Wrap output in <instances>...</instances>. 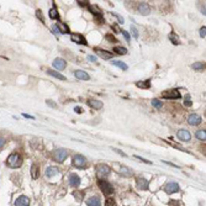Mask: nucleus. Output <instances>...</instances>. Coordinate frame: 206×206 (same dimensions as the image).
Listing matches in <instances>:
<instances>
[{"label":"nucleus","instance_id":"obj_34","mask_svg":"<svg viewBox=\"0 0 206 206\" xmlns=\"http://www.w3.org/2000/svg\"><path fill=\"white\" fill-rule=\"evenodd\" d=\"M184 105H185V106H188V108H190L191 105H193V103H191V99H190V95H186V96H185Z\"/></svg>","mask_w":206,"mask_h":206},{"label":"nucleus","instance_id":"obj_29","mask_svg":"<svg viewBox=\"0 0 206 206\" xmlns=\"http://www.w3.org/2000/svg\"><path fill=\"white\" fill-rule=\"evenodd\" d=\"M48 15H50L51 19H53V20H55V19H58V17H59L57 9H51V10H50V13H48Z\"/></svg>","mask_w":206,"mask_h":206},{"label":"nucleus","instance_id":"obj_6","mask_svg":"<svg viewBox=\"0 0 206 206\" xmlns=\"http://www.w3.org/2000/svg\"><path fill=\"white\" fill-rule=\"evenodd\" d=\"M115 168H116V172L119 174H121V175H125V176H132L133 175V172L130 168L123 167L119 163H115Z\"/></svg>","mask_w":206,"mask_h":206},{"label":"nucleus","instance_id":"obj_43","mask_svg":"<svg viewBox=\"0 0 206 206\" xmlns=\"http://www.w3.org/2000/svg\"><path fill=\"white\" fill-rule=\"evenodd\" d=\"M36 15H37L38 19L43 22V17H42V14H41V10H37V11H36Z\"/></svg>","mask_w":206,"mask_h":206},{"label":"nucleus","instance_id":"obj_15","mask_svg":"<svg viewBox=\"0 0 206 206\" xmlns=\"http://www.w3.org/2000/svg\"><path fill=\"white\" fill-rule=\"evenodd\" d=\"M138 13L141 15H149L151 13V8L147 3H139L138 4Z\"/></svg>","mask_w":206,"mask_h":206},{"label":"nucleus","instance_id":"obj_17","mask_svg":"<svg viewBox=\"0 0 206 206\" xmlns=\"http://www.w3.org/2000/svg\"><path fill=\"white\" fill-rule=\"evenodd\" d=\"M86 205L88 206H101V200L98 195L95 196H91L86 200Z\"/></svg>","mask_w":206,"mask_h":206},{"label":"nucleus","instance_id":"obj_26","mask_svg":"<svg viewBox=\"0 0 206 206\" xmlns=\"http://www.w3.org/2000/svg\"><path fill=\"white\" fill-rule=\"evenodd\" d=\"M111 63H113L114 66H116V67L121 68L122 70H127V69H128L127 64H126V63H123V62H121V61H114V62H111Z\"/></svg>","mask_w":206,"mask_h":206},{"label":"nucleus","instance_id":"obj_8","mask_svg":"<svg viewBox=\"0 0 206 206\" xmlns=\"http://www.w3.org/2000/svg\"><path fill=\"white\" fill-rule=\"evenodd\" d=\"M180 190L179 184L178 183H174V181H170V183L164 185V191L167 194H174V193H178Z\"/></svg>","mask_w":206,"mask_h":206},{"label":"nucleus","instance_id":"obj_35","mask_svg":"<svg viewBox=\"0 0 206 206\" xmlns=\"http://www.w3.org/2000/svg\"><path fill=\"white\" fill-rule=\"evenodd\" d=\"M105 38H106L109 42H117V40L113 36V35H106V36H105Z\"/></svg>","mask_w":206,"mask_h":206},{"label":"nucleus","instance_id":"obj_45","mask_svg":"<svg viewBox=\"0 0 206 206\" xmlns=\"http://www.w3.org/2000/svg\"><path fill=\"white\" fill-rule=\"evenodd\" d=\"M88 59H89L90 62H96V58H95V56H88Z\"/></svg>","mask_w":206,"mask_h":206},{"label":"nucleus","instance_id":"obj_5","mask_svg":"<svg viewBox=\"0 0 206 206\" xmlns=\"http://www.w3.org/2000/svg\"><path fill=\"white\" fill-rule=\"evenodd\" d=\"M67 156H68V152H67V149H64V148H58V149L55 151V159L58 163L64 162V159L67 158Z\"/></svg>","mask_w":206,"mask_h":206},{"label":"nucleus","instance_id":"obj_16","mask_svg":"<svg viewBox=\"0 0 206 206\" xmlns=\"http://www.w3.org/2000/svg\"><path fill=\"white\" fill-rule=\"evenodd\" d=\"M53 67L56 68V69H58V70H63L64 68H66V66H67V62L64 61V59H62V58H56V59L53 61Z\"/></svg>","mask_w":206,"mask_h":206},{"label":"nucleus","instance_id":"obj_37","mask_svg":"<svg viewBox=\"0 0 206 206\" xmlns=\"http://www.w3.org/2000/svg\"><path fill=\"white\" fill-rule=\"evenodd\" d=\"M46 104H47V105H50L51 108H55V109H57V104L52 103V100H46Z\"/></svg>","mask_w":206,"mask_h":206},{"label":"nucleus","instance_id":"obj_14","mask_svg":"<svg viewBox=\"0 0 206 206\" xmlns=\"http://www.w3.org/2000/svg\"><path fill=\"white\" fill-rule=\"evenodd\" d=\"M69 185L73 188H78L80 185V178L79 175H76L75 173H72L69 175Z\"/></svg>","mask_w":206,"mask_h":206},{"label":"nucleus","instance_id":"obj_40","mask_svg":"<svg viewBox=\"0 0 206 206\" xmlns=\"http://www.w3.org/2000/svg\"><path fill=\"white\" fill-rule=\"evenodd\" d=\"M5 142H6V139H5L4 137H1V136H0V149H1V148H3V147H4V144H5Z\"/></svg>","mask_w":206,"mask_h":206},{"label":"nucleus","instance_id":"obj_32","mask_svg":"<svg viewBox=\"0 0 206 206\" xmlns=\"http://www.w3.org/2000/svg\"><path fill=\"white\" fill-rule=\"evenodd\" d=\"M169 40L172 41V43L179 45V38H178V36H176L175 33H170V35H169Z\"/></svg>","mask_w":206,"mask_h":206},{"label":"nucleus","instance_id":"obj_3","mask_svg":"<svg viewBox=\"0 0 206 206\" xmlns=\"http://www.w3.org/2000/svg\"><path fill=\"white\" fill-rule=\"evenodd\" d=\"M98 185L100 188V190H101L105 195H113L114 194V186L111 185L108 180H105V179H99L98 181Z\"/></svg>","mask_w":206,"mask_h":206},{"label":"nucleus","instance_id":"obj_19","mask_svg":"<svg viewBox=\"0 0 206 206\" xmlns=\"http://www.w3.org/2000/svg\"><path fill=\"white\" fill-rule=\"evenodd\" d=\"M88 105H89L90 108L95 109V110H100V109L103 108V103L99 101V100H94V99L88 100Z\"/></svg>","mask_w":206,"mask_h":206},{"label":"nucleus","instance_id":"obj_46","mask_svg":"<svg viewBox=\"0 0 206 206\" xmlns=\"http://www.w3.org/2000/svg\"><path fill=\"white\" fill-rule=\"evenodd\" d=\"M52 30H53V32H55V33H61V32H59V30H58V27H57L56 25L52 26Z\"/></svg>","mask_w":206,"mask_h":206},{"label":"nucleus","instance_id":"obj_23","mask_svg":"<svg viewBox=\"0 0 206 206\" xmlns=\"http://www.w3.org/2000/svg\"><path fill=\"white\" fill-rule=\"evenodd\" d=\"M31 176H32V179H37L40 176V166H38V164H32V167H31Z\"/></svg>","mask_w":206,"mask_h":206},{"label":"nucleus","instance_id":"obj_39","mask_svg":"<svg viewBox=\"0 0 206 206\" xmlns=\"http://www.w3.org/2000/svg\"><path fill=\"white\" fill-rule=\"evenodd\" d=\"M121 32L123 33V36H125V38H126L127 42H130V41H131V37H130V35H128V32H127V31H121Z\"/></svg>","mask_w":206,"mask_h":206},{"label":"nucleus","instance_id":"obj_4","mask_svg":"<svg viewBox=\"0 0 206 206\" xmlns=\"http://www.w3.org/2000/svg\"><path fill=\"white\" fill-rule=\"evenodd\" d=\"M86 158L84 156H81V154H75L73 157V166L75 168H79V169H83L86 167Z\"/></svg>","mask_w":206,"mask_h":206},{"label":"nucleus","instance_id":"obj_50","mask_svg":"<svg viewBox=\"0 0 206 206\" xmlns=\"http://www.w3.org/2000/svg\"><path fill=\"white\" fill-rule=\"evenodd\" d=\"M22 116L27 117V119H33V116H30V115H26V114H22Z\"/></svg>","mask_w":206,"mask_h":206},{"label":"nucleus","instance_id":"obj_38","mask_svg":"<svg viewBox=\"0 0 206 206\" xmlns=\"http://www.w3.org/2000/svg\"><path fill=\"white\" fill-rule=\"evenodd\" d=\"M81 195H83V193H78V191L74 193V196H75V199L78 200V201H80V200H81Z\"/></svg>","mask_w":206,"mask_h":206},{"label":"nucleus","instance_id":"obj_48","mask_svg":"<svg viewBox=\"0 0 206 206\" xmlns=\"http://www.w3.org/2000/svg\"><path fill=\"white\" fill-rule=\"evenodd\" d=\"M75 113H76V114H81V108L76 106V108H75Z\"/></svg>","mask_w":206,"mask_h":206},{"label":"nucleus","instance_id":"obj_31","mask_svg":"<svg viewBox=\"0 0 206 206\" xmlns=\"http://www.w3.org/2000/svg\"><path fill=\"white\" fill-rule=\"evenodd\" d=\"M152 105L154 106L156 109H162V106H163V103L162 101H159L158 99H153L152 100Z\"/></svg>","mask_w":206,"mask_h":206},{"label":"nucleus","instance_id":"obj_1","mask_svg":"<svg viewBox=\"0 0 206 206\" xmlns=\"http://www.w3.org/2000/svg\"><path fill=\"white\" fill-rule=\"evenodd\" d=\"M6 164H8V167L13 168V169L20 168L22 166V157L19 153H11L6 159Z\"/></svg>","mask_w":206,"mask_h":206},{"label":"nucleus","instance_id":"obj_10","mask_svg":"<svg viewBox=\"0 0 206 206\" xmlns=\"http://www.w3.org/2000/svg\"><path fill=\"white\" fill-rule=\"evenodd\" d=\"M14 206H30V199L26 195H20L15 200Z\"/></svg>","mask_w":206,"mask_h":206},{"label":"nucleus","instance_id":"obj_7","mask_svg":"<svg viewBox=\"0 0 206 206\" xmlns=\"http://www.w3.org/2000/svg\"><path fill=\"white\" fill-rule=\"evenodd\" d=\"M162 96L164 99H169V100H176V99H180L181 95H180V93L178 90H167V91H164L162 94Z\"/></svg>","mask_w":206,"mask_h":206},{"label":"nucleus","instance_id":"obj_21","mask_svg":"<svg viewBox=\"0 0 206 206\" xmlns=\"http://www.w3.org/2000/svg\"><path fill=\"white\" fill-rule=\"evenodd\" d=\"M58 173H59V170H58V168H56V167H48L46 169V176L47 178H53V176L57 175Z\"/></svg>","mask_w":206,"mask_h":206},{"label":"nucleus","instance_id":"obj_25","mask_svg":"<svg viewBox=\"0 0 206 206\" xmlns=\"http://www.w3.org/2000/svg\"><path fill=\"white\" fill-rule=\"evenodd\" d=\"M56 26L58 27V30H59L61 33H69V32H70L69 28H68V26H67V25H63V23H61V22H57Z\"/></svg>","mask_w":206,"mask_h":206},{"label":"nucleus","instance_id":"obj_20","mask_svg":"<svg viewBox=\"0 0 206 206\" xmlns=\"http://www.w3.org/2000/svg\"><path fill=\"white\" fill-rule=\"evenodd\" d=\"M74 75H75V78H78L80 80H88L90 78L89 74H88L86 72H84V70H75Z\"/></svg>","mask_w":206,"mask_h":206},{"label":"nucleus","instance_id":"obj_24","mask_svg":"<svg viewBox=\"0 0 206 206\" xmlns=\"http://www.w3.org/2000/svg\"><path fill=\"white\" fill-rule=\"evenodd\" d=\"M47 73H48L50 75H52V76H55V78H57V79H59V80H66V76H64V75H62L61 73L56 72V70H52V69H47Z\"/></svg>","mask_w":206,"mask_h":206},{"label":"nucleus","instance_id":"obj_28","mask_svg":"<svg viewBox=\"0 0 206 206\" xmlns=\"http://www.w3.org/2000/svg\"><path fill=\"white\" fill-rule=\"evenodd\" d=\"M193 68L195 70H204L205 69V64L202 62H196L193 64Z\"/></svg>","mask_w":206,"mask_h":206},{"label":"nucleus","instance_id":"obj_30","mask_svg":"<svg viewBox=\"0 0 206 206\" xmlns=\"http://www.w3.org/2000/svg\"><path fill=\"white\" fill-rule=\"evenodd\" d=\"M196 137H198L199 139H201V141H205V139H206V132H205V130L198 131V132H196Z\"/></svg>","mask_w":206,"mask_h":206},{"label":"nucleus","instance_id":"obj_36","mask_svg":"<svg viewBox=\"0 0 206 206\" xmlns=\"http://www.w3.org/2000/svg\"><path fill=\"white\" fill-rule=\"evenodd\" d=\"M131 32H132V35L135 36V38H138V31H137V28L135 27V26H131Z\"/></svg>","mask_w":206,"mask_h":206},{"label":"nucleus","instance_id":"obj_12","mask_svg":"<svg viewBox=\"0 0 206 206\" xmlns=\"http://www.w3.org/2000/svg\"><path fill=\"white\" fill-rule=\"evenodd\" d=\"M70 40H72L73 42H75V43H79V45H85V46L88 45L85 37L83 36V35H80V33H73V35H70Z\"/></svg>","mask_w":206,"mask_h":206},{"label":"nucleus","instance_id":"obj_11","mask_svg":"<svg viewBox=\"0 0 206 206\" xmlns=\"http://www.w3.org/2000/svg\"><path fill=\"white\" fill-rule=\"evenodd\" d=\"M176 136H178V138L180 141H184V142H189V141L191 139L190 132L188 130H184V128H183V130H179L178 133H176Z\"/></svg>","mask_w":206,"mask_h":206},{"label":"nucleus","instance_id":"obj_9","mask_svg":"<svg viewBox=\"0 0 206 206\" xmlns=\"http://www.w3.org/2000/svg\"><path fill=\"white\" fill-rule=\"evenodd\" d=\"M201 122H202V119L196 114H191L188 117V123H189L190 126H199Z\"/></svg>","mask_w":206,"mask_h":206},{"label":"nucleus","instance_id":"obj_27","mask_svg":"<svg viewBox=\"0 0 206 206\" xmlns=\"http://www.w3.org/2000/svg\"><path fill=\"white\" fill-rule=\"evenodd\" d=\"M114 52H115V53H117V55H126L127 53V50L125 48V47L119 46V47H115Z\"/></svg>","mask_w":206,"mask_h":206},{"label":"nucleus","instance_id":"obj_49","mask_svg":"<svg viewBox=\"0 0 206 206\" xmlns=\"http://www.w3.org/2000/svg\"><path fill=\"white\" fill-rule=\"evenodd\" d=\"M113 28H114L115 31H117V32H121V30L119 28V26H116V25H115V26H113ZM117 32H116V33H117Z\"/></svg>","mask_w":206,"mask_h":206},{"label":"nucleus","instance_id":"obj_18","mask_svg":"<svg viewBox=\"0 0 206 206\" xmlns=\"http://www.w3.org/2000/svg\"><path fill=\"white\" fill-rule=\"evenodd\" d=\"M95 52L98 53V56H100V57L103 58V59H110V58H113V53H110V52L105 51V50L95 48Z\"/></svg>","mask_w":206,"mask_h":206},{"label":"nucleus","instance_id":"obj_41","mask_svg":"<svg viewBox=\"0 0 206 206\" xmlns=\"http://www.w3.org/2000/svg\"><path fill=\"white\" fill-rule=\"evenodd\" d=\"M136 158H137V159H139V161H142V162H144V163H147V164H152V162H151V161H147V159H144V158H142V157H139V156H136Z\"/></svg>","mask_w":206,"mask_h":206},{"label":"nucleus","instance_id":"obj_22","mask_svg":"<svg viewBox=\"0 0 206 206\" xmlns=\"http://www.w3.org/2000/svg\"><path fill=\"white\" fill-rule=\"evenodd\" d=\"M137 88H139V89H149L151 88V80L147 79V80H139L136 83Z\"/></svg>","mask_w":206,"mask_h":206},{"label":"nucleus","instance_id":"obj_44","mask_svg":"<svg viewBox=\"0 0 206 206\" xmlns=\"http://www.w3.org/2000/svg\"><path fill=\"white\" fill-rule=\"evenodd\" d=\"M79 5H80V6H89V1H80V0H79Z\"/></svg>","mask_w":206,"mask_h":206},{"label":"nucleus","instance_id":"obj_33","mask_svg":"<svg viewBox=\"0 0 206 206\" xmlns=\"http://www.w3.org/2000/svg\"><path fill=\"white\" fill-rule=\"evenodd\" d=\"M105 206H116L115 199H113V198L106 199V200H105Z\"/></svg>","mask_w":206,"mask_h":206},{"label":"nucleus","instance_id":"obj_2","mask_svg":"<svg viewBox=\"0 0 206 206\" xmlns=\"http://www.w3.org/2000/svg\"><path fill=\"white\" fill-rule=\"evenodd\" d=\"M95 170H96L98 179H105V178H108V176L110 175V173H111L110 167L106 166V164H98Z\"/></svg>","mask_w":206,"mask_h":206},{"label":"nucleus","instance_id":"obj_47","mask_svg":"<svg viewBox=\"0 0 206 206\" xmlns=\"http://www.w3.org/2000/svg\"><path fill=\"white\" fill-rule=\"evenodd\" d=\"M114 151H115L116 153H119V154H121L122 157H126V154H125V153H122V152H121L120 149H114Z\"/></svg>","mask_w":206,"mask_h":206},{"label":"nucleus","instance_id":"obj_42","mask_svg":"<svg viewBox=\"0 0 206 206\" xmlns=\"http://www.w3.org/2000/svg\"><path fill=\"white\" fill-rule=\"evenodd\" d=\"M205 32H206V27L205 26L200 28V36H201V37H205V35H206Z\"/></svg>","mask_w":206,"mask_h":206},{"label":"nucleus","instance_id":"obj_13","mask_svg":"<svg viewBox=\"0 0 206 206\" xmlns=\"http://www.w3.org/2000/svg\"><path fill=\"white\" fill-rule=\"evenodd\" d=\"M148 180L144 179V178H137L136 180V186H137V189L139 190H148Z\"/></svg>","mask_w":206,"mask_h":206}]
</instances>
